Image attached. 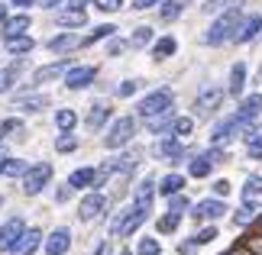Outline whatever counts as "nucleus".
<instances>
[{
    "label": "nucleus",
    "mask_w": 262,
    "mask_h": 255,
    "mask_svg": "<svg viewBox=\"0 0 262 255\" xmlns=\"http://www.w3.org/2000/svg\"><path fill=\"white\" fill-rule=\"evenodd\" d=\"M239 19H243L239 7H230L227 13H224L214 26L207 29L204 42H207V45H220V42H227V39H233V36H236V29H239Z\"/></svg>",
    "instance_id": "nucleus-1"
},
{
    "label": "nucleus",
    "mask_w": 262,
    "mask_h": 255,
    "mask_svg": "<svg viewBox=\"0 0 262 255\" xmlns=\"http://www.w3.org/2000/svg\"><path fill=\"white\" fill-rule=\"evenodd\" d=\"M146 217H149V213H143L139 207H129V210H123V213H120V217L114 220L110 233H114V236H120V239H123V236H133V233L143 226V220H146Z\"/></svg>",
    "instance_id": "nucleus-2"
},
{
    "label": "nucleus",
    "mask_w": 262,
    "mask_h": 255,
    "mask_svg": "<svg viewBox=\"0 0 262 255\" xmlns=\"http://www.w3.org/2000/svg\"><path fill=\"white\" fill-rule=\"evenodd\" d=\"M133 132H136V123H133V117H120L114 126H110V132L104 136V146L107 149H123L129 139H133Z\"/></svg>",
    "instance_id": "nucleus-3"
},
{
    "label": "nucleus",
    "mask_w": 262,
    "mask_h": 255,
    "mask_svg": "<svg viewBox=\"0 0 262 255\" xmlns=\"http://www.w3.org/2000/svg\"><path fill=\"white\" fill-rule=\"evenodd\" d=\"M49 178H52V165H49V161L29 165V171L23 175V191L26 194H39V191L49 184Z\"/></svg>",
    "instance_id": "nucleus-4"
},
{
    "label": "nucleus",
    "mask_w": 262,
    "mask_h": 255,
    "mask_svg": "<svg viewBox=\"0 0 262 255\" xmlns=\"http://www.w3.org/2000/svg\"><path fill=\"white\" fill-rule=\"evenodd\" d=\"M172 107V90L168 87H159V90H152L149 97H143V104H139V117H156V113H162V110H168Z\"/></svg>",
    "instance_id": "nucleus-5"
},
{
    "label": "nucleus",
    "mask_w": 262,
    "mask_h": 255,
    "mask_svg": "<svg viewBox=\"0 0 262 255\" xmlns=\"http://www.w3.org/2000/svg\"><path fill=\"white\" fill-rule=\"evenodd\" d=\"M220 100H224V90L210 84V87H204V90L198 94V100H194V110H198L201 117H207V113H214V110L220 107Z\"/></svg>",
    "instance_id": "nucleus-6"
},
{
    "label": "nucleus",
    "mask_w": 262,
    "mask_h": 255,
    "mask_svg": "<svg viewBox=\"0 0 262 255\" xmlns=\"http://www.w3.org/2000/svg\"><path fill=\"white\" fill-rule=\"evenodd\" d=\"M220 158H224V152H220V149H210V152H204V155H198V158L188 165L191 178H207V175H210V168H214Z\"/></svg>",
    "instance_id": "nucleus-7"
},
{
    "label": "nucleus",
    "mask_w": 262,
    "mask_h": 255,
    "mask_svg": "<svg viewBox=\"0 0 262 255\" xmlns=\"http://www.w3.org/2000/svg\"><path fill=\"white\" fill-rule=\"evenodd\" d=\"M23 233H26V223L19 220V217L7 220V223H4V229H0V249H4V252H10V249L16 246V239L23 236Z\"/></svg>",
    "instance_id": "nucleus-8"
},
{
    "label": "nucleus",
    "mask_w": 262,
    "mask_h": 255,
    "mask_svg": "<svg viewBox=\"0 0 262 255\" xmlns=\"http://www.w3.org/2000/svg\"><path fill=\"white\" fill-rule=\"evenodd\" d=\"M104 210H107V197H104V194H88V197L81 200V207H78V217L88 223V220H97Z\"/></svg>",
    "instance_id": "nucleus-9"
},
{
    "label": "nucleus",
    "mask_w": 262,
    "mask_h": 255,
    "mask_svg": "<svg viewBox=\"0 0 262 255\" xmlns=\"http://www.w3.org/2000/svg\"><path fill=\"white\" fill-rule=\"evenodd\" d=\"M94 75H97V68H91V65H84V68H68L65 71V84L72 87V90H81V87H88L91 81H94Z\"/></svg>",
    "instance_id": "nucleus-10"
},
{
    "label": "nucleus",
    "mask_w": 262,
    "mask_h": 255,
    "mask_svg": "<svg viewBox=\"0 0 262 255\" xmlns=\"http://www.w3.org/2000/svg\"><path fill=\"white\" fill-rule=\"evenodd\" d=\"M68 246H72V233H68L65 226H58L52 236L46 239V255H65Z\"/></svg>",
    "instance_id": "nucleus-11"
},
{
    "label": "nucleus",
    "mask_w": 262,
    "mask_h": 255,
    "mask_svg": "<svg viewBox=\"0 0 262 255\" xmlns=\"http://www.w3.org/2000/svg\"><path fill=\"white\" fill-rule=\"evenodd\" d=\"M224 213H227L224 200H201L191 217H194V220H217V217H224Z\"/></svg>",
    "instance_id": "nucleus-12"
},
{
    "label": "nucleus",
    "mask_w": 262,
    "mask_h": 255,
    "mask_svg": "<svg viewBox=\"0 0 262 255\" xmlns=\"http://www.w3.org/2000/svg\"><path fill=\"white\" fill-rule=\"evenodd\" d=\"M39 239H42V233H39V229H26L23 236L16 239V246L10 249V252H13V255H33V252L39 249Z\"/></svg>",
    "instance_id": "nucleus-13"
},
{
    "label": "nucleus",
    "mask_w": 262,
    "mask_h": 255,
    "mask_svg": "<svg viewBox=\"0 0 262 255\" xmlns=\"http://www.w3.org/2000/svg\"><path fill=\"white\" fill-rule=\"evenodd\" d=\"M152 194H156V181L146 178L143 184L136 188V203H133V207H139L143 213H149V210H152Z\"/></svg>",
    "instance_id": "nucleus-14"
},
{
    "label": "nucleus",
    "mask_w": 262,
    "mask_h": 255,
    "mask_svg": "<svg viewBox=\"0 0 262 255\" xmlns=\"http://www.w3.org/2000/svg\"><path fill=\"white\" fill-rule=\"evenodd\" d=\"M259 29H262V16H249L246 23L236 29V36H233V39H236V42H253V39L259 36Z\"/></svg>",
    "instance_id": "nucleus-15"
},
{
    "label": "nucleus",
    "mask_w": 262,
    "mask_h": 255,
    "mask_svg": "<svg viewBox=\"0 0 262 255\" xmlns=\"http://www.w3.org/2000/svg\"><path fill=\"white\" fill-rule=\"evenodd\" d=\"M65 71H68V62H65V58H62V62H55V65H46V68L36 71V84H49V81L62 78Z\"/></svg>",
    "instance_id": "nucleus-16"
},
{
    "label": "nucleus",
    "mask_w": 262,
    "mask_h": 255,
    "mask_svg": "<svg viewBox=\"0 0 262 255\" xmlns=\"http://www.w3.org/2000/svg\"><path fill=\"white\" fill-rule=\"evenodd\" d=\"M259 110H262V94H249L243 104H239L236 117H243V120H256V117H259Z\"/></svg>",
    "instance_id": "nucleus-17"
},
{
    "label": "nucleus",
    "mask_w": 262,
    "mask_h": 255,
    "mask_svg": "<svg viewBox=\"0 0 262 255\" xmlns=\"http://www.w3.org/2000/svg\"><path fill=\"white\" fill-rule=\"evenodd\" d=\"M49 97L46 94H33V97H16V110H26V113H36V110H46Z\"/></svg>",
    "instance_id": "nucleus-18"
},
{
    "label": "nucleus",
    "mask_w": 262,
    "mask_h": 255,
    "mask_svg": "<svg viewBox=\"0 0 262 255\" xmlns=\"http://www.w3.org/2000/svg\"><path fill=\"white\" fill-rule=\"evenodd\" d=\"M81 45V39L72 36V33H62V36H55V39H49V49L52 52H72V49Z\"/></svg>",
    "instance_id": "nucleus-19"
},
{
    "label": "nucleus",
    "mask_w": 262,
    "mask_h": 255,
    "mask_svg": "<svg viewBox=\"0 0 262 255\" xmlns=\"http://www.w3.org/2000/svg\"><path fill=\"white\" fill-rule=\"evenodd\" d=\"M94 181H97L94 168H78V171H72L68 184H72V188H94Z\"/></svg>",
    "instance_id": "nucleus-20"
},
{
    "label": "nucleus",
    "mask_w": 262,
    "mask_h": 255,
    "mask_svg": "<svg viewBox=\"0 0 262 255\" xmlns=\"http://www.w3.org/2000/svg\"><path fill=\"white\" fill-rule=\"evenodd\" d=\"M175 123V117H172V107L162 110V113H156V117H146V126L152 129V132H165L168 126Z\"/></svg>",
    "instance_id": "nucleus-21"
},
{
    "label": "nucleus",
    "mask_w": 262,
    "mask_h": 255,
    "mask_svg": "<svg viewBox=\"0 0 262 255\" xmlns=\"http://www.w3.org/2000/svg\"><path fill=\"white\" fill-rule=\"evenodd\" d=\"M243 84H246V65L236 62L233 71H230V94L239 97V94H243Z\"/></svg>",
    "instance_id": "nucleus-22"
},
{
    "label": "nucleus",
    "mask_w": 262,
    "mask_h": 255,
    "mask_svg": "<svg viewBox=\"0 0 262 255\" xmlns=\"http://www.w3.org/2000/svg\"><path fill=\"white\" fill-rule=\"evenodd\" d=\"M55 19H58V26H68V29H72V26H84V23H88L84 10H62V13H58Z\"/></svg>",
    "instance_id": "nucleus-23"
},
{
    "label": "nucleus",
    "mask_w": 262,
    "mask_h": 255,
    "mask_svg": "<svg viewBox=\"0 0 262 255\" xmlns=\"http://www.w3.org/2000/svg\"><path fill=\"white\" fill-rule=\"evenodd\" d=\"M33 39H29V36H7V49H10V52H13V55H26V52H33Z\"/></svg>",
    "instance_id": "nucleus-24"
},
{
    "label": "nucleus",
    "mask_w": 262,
    "mask_h": 255,
    "mask_svg": "<svg viewBox=\"0 0 262 255\" xmlns=\"http://www.w3.org/2000/svg\"><path fill=\"white\" fill-rule=\"evenodd\" d=\"M188 4H191V0H165V4L159 7V16H162V19H178L181 10H185Z\"/></svg>",
    "instance_id": "nucleus-25"
},
{
    "label": "nucleus",
    "mask_w": 262,
    "mask_h": 255,
    "mask_svg": "<svg viewBox=\"0 0 262 255\" xmlns=\"http://www.w3.org/2000/svg\"><path fill=\"white\" fill-rule=\"evenodd\" d=\"M26 29H29V16L19 13V16H13V19H7V23H4V36H23Z\"/></svg>",
    "instance_id": "nucleus-26"
},
{
    "label": "nucleus",
    "mask_w": 262,
    "mask_h": 255,
    "mask_svg": "<svg viewBox=\"0 0 262 255\" xmlns=\"http://www.w3.org/2000/svg\"><path fill=\"white\" fill-rule=\"evenodd\" d=\"M181 188H185V178L181 175H165L162 184H159V191L165 194V197H172V194H181Z\"/></svg>",
    "instance_id": "nucleus-27"
},
{
    "label": "nucleus",
    "mask_w": 262,
    "mask_h": 255,
    "mask_svg": "<svg viewBox=\"0 0 262 255\" xmlns=\"http://www.w3.org/2000/svg\"><path fill=\"white\" fill-rule=\"evenodd\" d=\"M107 117H110V107H104V104H94V107H91V113H88V126H91V129H100Z\"/></svg>",
    "instance_id": "nucleus-28"
},
{
    "label": "nucleus",
    "mask_w": 262,
    "mask_h": 255,
    "mask_svg": "<svg viewBox=\"0 0 262 255\" xmlns=\"http://www.w3.org/2000/svg\"><path fill=\"white\" fill-rule=\"evenodd\" d=\"M156 152H159V155H165V158H178V155H181V142H178V136L162 139V142L156 146Z\"/></svg>",
    "instance_id": "nucleus-29"
},
{
    "label": "nucleus",
    "mask_w": 262,
    "mask_h": 255,
    "mask_svg": "<svg viewBox=\"0 0 262 255\" xmlns=\"http://www.w3.org/2000/svg\"><path fill=\"white\" fill-rule=\"evenodd\" d=\"M256 217H259L256 203H249V200H246V207H239V210H236V217H233V226H246V223H253Z\"/></svg>",
    "instance_id": "nucleus-30"
},
{
    "label": "nucleus",
    "mask_w": 262,
    "mask_h": 255,
    "mask_svg": "<svg viewBox=\"0 0 262 255\" xmlns=\"http://www.w3.org/2000/svg\"><path fill=\"white\" fill-rule=\"evenodd\" d=\"M29 171V165L23 158H7L4 161V171H0V175H7V178H16V175H26Z\"/></svg>",
    "instance_id": "nucleus-31"
},
{
    "label": "nucleus",
    "mask_w": 262,
    "mask_h": 255,
    "mask_svg": "<svg viewBox=\"0 0 262 255\" xmlns=\"http://www.w3.org/2000/svg\"><path fill=\"white\" fill-rule=\"evenodd\" d=\"M55 123H58V129L72 132L75 123H78V113H75V110H58V113H55Z\"/></svg>",
    "instance_id": "nucleus-32"
},
{
    "label": "nucleus",
    "mask_w": 262,
    "mask_h": 255,
    "mask_svg": "<svg viewBox=\"0 0 262 255\" xmlns=\"http://www.w3.org/2000/svg\"><path fill=\"white\" fill-rule=\"evenodd\" d=\"M114 33H117V26H110V23H104V26H97V29H94V33H91V36L84 39L81 45H94V42H100V39H110V36H114Z\"/></svg>",
    "instance_id": "nucleus-33"
},
{
    "label": "nucleus",
    "mask_w": 262,
    "mask_h": 255,
    "mask_svg": "<svg viewBox=\"0 0 262 255\" xmlns=\"http://www.w3.org/2000/svg\"><path fill=\"white\" fill-rule=\"evenodd\" d=\"M149 42H152V29H149V26H139L136 33L129 36V45H133V49H143V45H149Z\"/></svg>",
    "instance_id": "nucleus-34"
},
{
    "label": "nucleus",
    "mask_w": 262,
    "mask_h": 255,
    "mask_svg": "<svg viewBox=\"0 0 262 255\" xmlns=\"http://www.w3.org/2000/svg\"><path fill=\"white\" fill-rule=\"evenodd\" d=\"M175 49H178V42H175L172 36L159 39V42H156V58H168V55H175Z\"/></svg>",
    "instance_id": "nucleus-35"
},
{
    "label": "nucleus",
    "mask_w": 262,
    "mask_h": 255,
    "mask_svg": "<svg viewBox=\"0 0 262 255\" xmlns=\"http://www.w3.org/2000/svg\"><path fill=\"white\" fill-rule=\"evenodd\" d=\"M191 129H194V120H188V117H178L175 123H172V132H175L178 139H188Z\"/></svg>",
    "instance_id": "nucleus-36"
},
{
    "label": "nucleus",
    "mask_w": 262,
    "mask_h": 255,
    "mask_svg": "<svg viewBox=\"0 0 262 255\" xmlns=\"http://www.w3.org/2000/svg\"><path fill=\"white\" fill-rule=\"evenodd\" d=\"M243 0H207L204 4V13H220V10H230V7H239Z\"/></svg>",
    "instance_id": "nucleus-37"
},
{
    "label": "nucleus",
    "mask_w": 262,
    "mask_h": 255,
    "mask_svg": "<svg viewBox=\"0 0 262 255\" xmlns=\"http://www.w3.org/2000/svg\"><path fill=\"white\" fill-rule=\"evenodd\" d=\"M178 220H181V213H172L168 210L162 220H159V233H175L178 229Z\"/></svg>",
    "instance_id": "nucleus-38"
},
{
    "label": "nucleus",
    "mask_w": 262,
    "mask_h": 255,
    "mask_svg": "<svg viewBox=\"0 0 262 255\" xmlns=\"http://www.w3.org/2000/svg\"><path fill=\"white\" fill-rule=\"evenodd\" d=\"M262 194V178H246V188H243V197L246 200H253Z\"/></svg>",
    "instance_id": "nucleus-39"
},
{
    "label": "nucleus",
    "mask_w": 262,
    "mask_h": 255,
    "mask_svg": "<svg viewBox=\"0 0 262 255\" xmlns=\"http://www.w3.org/2000/svg\"><path fill=\"white\" fill-rule=\"evenodd\" d=\"M249 158H262V132L259 129L249 136Z\"/></svg>",
    "instance_id": "nucleus-40"
},
{
    "label": "nucleus",
    "mask_w": 262,
    "mask_h": 255,
    "mask_svg": "<svg viewBox=\"0 0 262 255\" xmlns=\"http://www.w3.org/2000/svg\"><path fill=\"white\" fill-rule=\"evenodd\" d=\"M13 78H16V68H4V71H0V94H4V90H10Z\"/></svg>",
    "instance_id": "nucleus-41"
},
{
    "label": "nucleus",
    "mask_w": 262,
    "mask_h": 255,
    "mask_svg": "<svg viewBox=\"0 0 262 255\" xmlns=\"http://www.w3.org/2000/svg\"><path fill=\"white\" fill-rule=\"evenodd\" d=\"M97 10H104V13H117L120 7H123V0H94Z\"/></svg>",
    "instance_id": "nucleus-42"
},
{
    "label": "nucleus",
    "mask_w": 262,
    "mask_h": 255,
    "mask_svg": "<svg viewBox=\"0 0 262 255\" xmlns=\"http://www.w3.org/2000/svg\"><path fill=\"white\" fill-rule=\"evenodd\" d=\"M217 239V229L214 226H207V229H201L198 233V236H194V242H198V246H207V242H214Z\"/></svg>",
    "instance_id": "nucleus-43"
},
{
    "label": "nucleus",
    "mask_w": 262,
    "mask_h": 255,
    "mask_svg": "<svg viewBox=\"0 0 262 255\" xmlns=\"http://www.w3.org/2000/svg\"><path fill=\"white\" fill-rule=\"evenodd\" d=\"M136 252H139V255H159V242H156V239H143Z\"/></svg>",
    "instance_id": "nucleus-44"
},
{
    "label": "nucleus",
    "mask_w": 262,
    "mask_h": 255,
    "mask_svg": "<svg viewBox=\"0 0 262 255\" xmlns=\"http://www.w3.org/2000/svg\"><path fill=\"white\" fill-rule=\"evenodd\" d=\"M55 149H58V152H75V149H78V139H72V136H62V139L55 142Z\"/></svg>",
    "instance_id": "nucleus-45"
},
{
    "label": "nucleus",
    "mask_w": 262,
    "mask_h": 255,
    "mask_svg": "<svg viewBox=\"0 0 262 255\" xmlns=\"http://www.w3.org/2000/svg\"><path fill=\"white\" fill-rule=\"evenodd\" d=\"M168 210H172V213L188 210V197H181V194H172V203H168Z\"/></svg>",
    "instance_id": "nucleus-46"
},
{
    "label": "nucleus",
    "mask_w": 262,
    "mask_h": 255,
    "mask_svg": "<svg viewBox=\"0 0 262 255\" xmlns=\"http://www.w3.org/2000/svg\"><path fill=\"white\" fill-rule=\"evenodd\" d=\"M136 87H139L136 81H123V84L117 87V94H120V97H129V94H136Z\"/></svg>",
    "instance_id": "nucleus-47"
},
{
    "label": "nucleus",
    "mask_w": 262,
    "mask_h": 255,
    "mask_svg": "<svg viewBox=\"0 0 262 255\" xmlns=\"http://www.w3.org/2000/svg\"><path fill=\"white\" fill-rule=\"evenodd\" d=\"M214 194H217V197H227V194H230V181H214Z\"/></svg>",
    "instance_id": "nucleus-48"
},
{
    "label": "nucleus",
    "mask_w": 262,
    "mask_h": 255,
    "mask_svg": "<svg viewBox=\"0 0 262 255\" xmlns=\"http://www.w3.org/2000/svg\"><path fill=\"white\" fill-rule=\"evenodd\" d=\"M194 249H198V242H181V246H178L181 255H194Z\"/></svg>",
    "instance_id": "nucleus-49"
},
{
    "label": "nucleus",
    "mask_w": 262,
    "mask_h": 255,
    "mask_svg": "<svg viewBox=\"0 0 262 255\" xmlns=\"http://www.w3.org/2000/svg\"><path fill=\"white\" fill-rule=\"evenodd\" d=\"M249 249H253L256 255H262V236H253V239H249Z\"/></svg>",
    "instance_id": "nucleus-50"
},
{
    "label": "nucleus",
    "mask_w": 262,
    "mask_h": 255,
    "mask_svg": "<svg viewBox=\"0 0 262 255\" xmlns=\"http://www.w3.org/2000/svg\"><path fill=\"white\" fill-rule=\"evenodd\" d=\"M159 4V0H133V10H146V7H152Z\"/></svg>",
    "instance_id": "nucleus-51"
},
{
    "label": "nucleus",
    "mask_w": 262,
    "mask_h": 255,
    "mask_svg": "<svg viewBox=\"0 0 262 255\" xmlns=\"http://www.w3.org/2000/svg\"><path fill=\"white\" fill-rule=\"evenodd\" d=\"M55 197H58V200H68V197H72V184H65L62 191H58V194H55Z\"/></svg>",
    "instance_id": "nucleus-52"
},
{
    "label": "nucleus",
    "mask_w": 262,
    "mask_h": 255,
    "mask_svg": "<svg viewBox=\"0 0 262 255\" xmlns=\"http://www.w3.org/2000/svg\"><path fill=\"white\" fill-rule=\"evenodd\" d=\"M13 129H19V120H7V123H4V132H13Z\"/></svg>",
    "instance_id": "nucleus-53"
},
{
    "label": "nucleus",
    "mask_w": 262,
    "mask_h": 255,
    "mask_svg": "<svg viewBox=\"0 0 262 255\" xmlns=\"http://www.w3.org/2000/svg\"><path fill=\"white\" fill-rule=\"evenodd\" d=\"M117 52H123V42H117V39H114V42H110V55H117Z\"/></svg>",
    "instance_id": "nucleus-54"
},
{
    "label": "nucleus",
    "mask_w": 262,
    "mask_h": 255,
    "mask_svg": "<svg viewBox=\"0 0 262 255\" xmlns=\"http://www.w3.org/2000/svg\"><path fill=\"white\" fill-rule=\"evenodd\" d=\"M88 4V0H68V7H72V10H81Z\"/></svg>",
    "instance_id": "nucleus-55"
},
{
    "label": "nucleus",
    "mask_w": 262,
    "mask_h": 255,
    "mask_svg": "<svg viewBox=\"0 0 262 255\" xmlns=\"http://www.w3.org/2000/svg\"><path fill=\"white\" fill-rule=\"evenodd\" d=\"M10 4H13V7H29L33 0H10Z\"/></svg>",
    "instance_id": "nucleus-56"
},
{
    "label": "nucleus",
    "mask_w": 262,
    "mask_h": 255,
    "mask_svg": "<svg viewBox=\"0 0 262 255\" xmlns=\"http://www.w3.org/2000/svg\"><path fill=\"white\" fill-rule=\"evenodd\" d=\"M0 23H7V4H0Z\"/></svg>",
    "instance_id": "nucleus-57"
},
{
    "label": "nucleus",
    "mask_w": 262,
    "mask_h": 255,
    "mask_svg": "<svg viewBox=\"0 0 262 255\" xmlns=\"http://www.w3.org/2000/svg\"><path fill=\"white\" fill-rule=\"evenodd\" d=\"M62 0H42V7H58Z\"/></svg>",
    "instance_id": "nucleus-58"
},
{
    "label": "nucleus",
    "mask_w": 262,
    "mask_h": 255,
    "mask_svg": "<svg viewBox=\"0 0 262 255\" xmlns=\"http://www.w3.org/2000/svg\"><path fill=\"white\" fill-rule=\"evenodd\" d=\"M224 255H246V252H224Z\"/></svg>",
    "instance_id": "nucleus-59"
},
{
    "label": "nucleus",
    "mask_w": 262,
    "mask_h": 255,
    "mask_svg": "<svg viewBox=\"0 0 262 255\" xmlns=\"http://www.w3.org/2000/svg\"><path fill=\"white\" fill-rule=\"evenodd\" d=\"M123 255H129V252H123Z\"/></svg>",
    "instance_id": "nucleus-60"
}]
</instances>
